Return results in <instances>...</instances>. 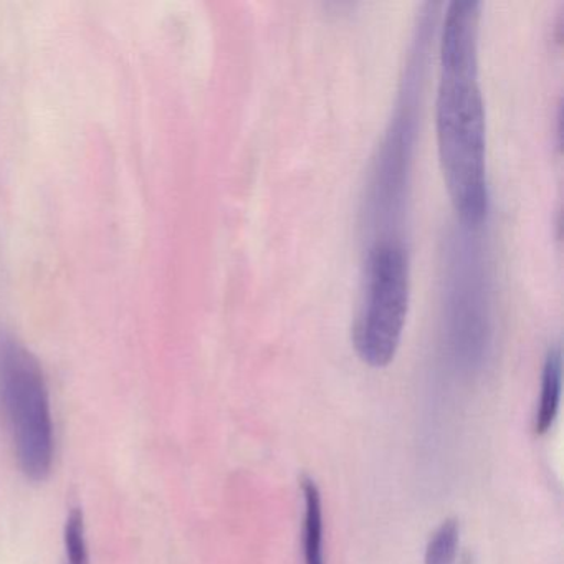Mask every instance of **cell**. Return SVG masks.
Returning <instances> with one entry per match:
<instances>
[{
    "label": "cell",
    "mask_w": 564,
    "mask_h": 564,
    "mask_svg": "<svg viewBox=\"0 0 564 564\" xmlns=\"http://www.w3.org/2000/svg\"><path fill=\"white\" fill-rule=\"evenodd\" d=\"M561 376H563V361H561L560 349H551L543 366L540 404L534 417V432L538 435L546 434L553 427L557 409H560Z\"/></svg>",
    "instance_id": "277c9868"
},
{
    "label": "cell",
    "mask_w": 564,
    "mask_h": 564,
    "mask_svg": "<svg viewBox=\"0 0 564 564\" xmlns=\"http://www.w3.org/2000/svg\"><path fill=\"white\" fill-rule=\"evenodd\" d=\"M302 490L305 497V523H303L305 564H325L322 495L315 480L310 477H303Z\"/></svg>",
    "instance_id": "5b68a950"
},
{
    "label": "cell",
    "mask_w": 564,
    "mask_h": 564,
    "mask_svg": "<svg viewBox=\"0 0 564 564\" xmlns=\"http://www.w3.org/2000/svg\"><path fill=\"white\" fill-rule=\"evenodd\" d=\"M460 527L458 521L445 520L429 541L424 564H454L457 557Z\"/></svg>",
    "instance_id": "8992f818"
},
{
    "label": "cell",
    "mask_w": 564,
    "mask_h": 564,
    "mask_svg": "<svg viewBox=\"0 0 564 564\" xmlns=\"http://www.w3.org/2000/svg\"><path fill=\"white\" fill-rule=\"evenodd\" d=\"M361 300L352 325V345L362 362L384 368L401 345L411 295L404 246L392 237L376 240L368 252Z\"/></svg>",
    "instance_id": "3957f363"
},
{
    "label": "cell",
    "mask_w": 564,
    "mask_h": 564,
    "mask_svg": "<svg viewBox=\"0 0 564 564\" xmlns=\"http://www.w3.org/2000/svg\"><path fill=\"white\" fill-rule=\"evenodd\" d=\"M64 541L67 564H90L84 511L80 508H72L68 513L67 521H65Z\"/></svg>",
    "instance_id": "52a82bcc"
},
{
    "label": "cell",
    "mask_w": 564,
    "mask_h": 564,
    "mask_svg": "<svg viewBox=\"0 0 564 564\" xmlns=\"http://www.w3.org/2000/svg\"><path fill=\"white\" fill-rule=\"evenodd\" d=\"M0 408L8 422L15 458L35 484L51 477L54 422L41 362L14 336H0Z\"/></svg>",
    "instance_id": "7a4b0ae2"
},
{
    "label": "cell",
    "mask_w": 564,
    "mask_h": 564,
    "mask_svg": "<svg viewBox=\"0 0 564 564\" xmlns=\"http://www.w3.org/2000/svg\"><path fill=\"white\" fill-rule=\"evenodd\" d=\"M480 2L448 6L441 37L435 127L438 160L455 213L465 226L484 223L488 210L487 121L478 77Z\"/></svg>",
    "instance_id": "6da1fadb"
}]
</instances>
